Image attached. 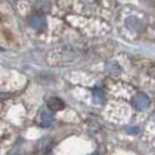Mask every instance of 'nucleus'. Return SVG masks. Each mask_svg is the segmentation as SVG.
I'll return each instance as SVG.
<instances>
[{"instance_id": "2", "label": "nucleus", "mask_w": 155, "mask_h": 155, "mask_svg": "<svg viewBox=\"0 0 155 155\" xmlns=\"http://www.w3.org/2000/svg\"><path fill=\"white\" fill-rule=\"evenodd\" d=\"M126 26H127V28H130L133 31H142L145 29L143 22L135 16H128L126 19Z\"/></svg>"}, {"instance_id": "4", "label": "nucleus", "mask_w": 155, "mask_h": 155, "mask_svg": "<svg viewBox=\"0 0 155 155\" xmlns=\"http://www.w3.org/2000/svg\"><path fill=\"white\" fill-rule=\"evenodd\" d=\"M31 26L36 31H42L46 27V18L42 14H35L31 18Z\"/></svg>"}, {"instance_id": "8", "label": "nucleus", "mask_w": 155, "mask_h": 155, "mask_svg": "<svg viewBox=\"0 0 155 155\" xmlns=\"http://www.w3.org/2000/svg\"><path fill=\"white\" fill-rule=\"evenodd\" d=\"M153 120L155 121V113H153Z\"/></svg>"}, {"instance_id": "7", "label": "nucleus", "mask_w": 155, "mask_h": 155, "mask_svg": "<svg viewBox=\"0 0 155 155\" xmlns=\"http://www.w3.org/2000/svg\"><path fill=\"white\" fill-rule=\"evenodd\" d=\"M125 131H126V133H128L131 135H135V134L140 133V128L137 127V126H128V127L125 128Z\"/></svg>"}, {"instance_id": "1", "label": "nucleus", "mask_w": 155, "mask_h": 155, "mask_svg": "<svg viewBox=\"0 0 155 155\" xmlns=\"http://www.w3.org/2000/svg\"><path fill=\"white\" fill-rule=\"evenodd\" d=\"M149 98H148L146 94H143V93H139V94H137L135 96V98H134V101H133V104H134V107L138 110V111H143V110H146L149 106Z\"/></svg>"}, {"instance_id": "3", "label": "nucleus", "mask_w": 155, "mask_h": 155, "mask_svg": "<svg viewBox=\"0 0 155 155\" xmlns=\"http://www.w3.org/2000/svg\"><path fill=\"white\" fill-rule=\"evenodd\" d=\"M53 121H54L53 114H51L49 111H47L46 109H41V111H40V113H39L40 125H41L42 127H49L50 125L53 124Z\"/></svg>"}, {"instance_id": "5", "label": "nucleus", "mask_w": 155, "mask_h": 155, "mask_svg": "<svg viewBox=\"0 0 155 155\" xmlns=\"http://www.w3.org/2000/svg\"><path fill=\"white\" fill-rule=\"evenodd\" d=\"M64 103L62 99H60L58 97H51L48 101V107L51 111H61L64 109Z\"/></svg>"}, {"instance_id": "6", "label": "nucleus", "mask_w": 155, "mask_h": 155, "mask_svg": "<svg viewBox=\"0 0 155 155\" xmlns=\"http://www.w3.org/2000/svg\"><path fill=\"white\" fill-rule=\"evenodd\" d=\"M104 99H105V94H104V92L101 91V89H97V90L93 91V101H94V103L101 104V103L104 101Z\"/></svg>"}, {"instance_id": "9", "label": "nucleus", "mask_w": 155, "mask_h": 155, "mask_svg": "<svg viewBox=\"0 0 155 155\" xmlns=\"http://www.w3.org/2000/svg\"><path fill=\"white\" fill-rule=\"evenodd\" d=\"M90 155H98L97 153H92V154H90Z\"/></svg>"}]
</instances>
